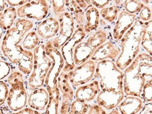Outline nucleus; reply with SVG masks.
Listing matches in <instances>:
<instances>
[{
  "label": "nucleus",
  "mask_w": 152,
  "mask_h": 114,
  "mask_svg": "<svg viewBox=\"0 0 152 114\" xmlns=\"http://www.w3.org/2000/svg\"><path fill=\"white\" fill-rule=\"evenodd\" d=\"M8 82L12 86L8 96V105L14 111L22 110L26 105L27 98L22 75L20 72H13L9 77Z\"/></svg>",
  "instance_id": "nucleus-1"
},
{
  "label": "nucleus",
  "mask_w": 152,
  "mask_h": 114,
  "mask_svg": "<svg viewBox=\"0 0 152 114\" xmlns=\"http://www.w3.org/2000/svg\"><path fill=\"white\" fill-rule=\"evenodd\" d=\"M48 102V93L44 89L36 90L31 94L29 100L30 107L38 110H44Z\"/></svg>",
  "instance_id": "nucleus-2"
},
{
  "label": "nucleus",
  "mask_w": 152,
  "mask_h": 114,
  "mask_svg": "<svg viewBox=\"0 0 152 114\" xmlns=\"http://www.w3.org/2000/svg\"><path fill=\"white\" fill-rule=\"evenodd\" d=\"M15 18V9L13 8L8 9L3 13L0 12V25L4 29L9 28L12 25Z\"/></svg>",
  "instance_id": "nucleus-3"
},
{
  "label": "nucleus",
  "mask_w": 152,
  "mask_h": 114,
  "mask_svg": "<svg viewBox=\"0 0 152 114\" xmlns=\"http://www.w3.org/2000/svg\"><path fill=\"white\" fill-rule=\"evenodd\" d=\"M88 109L87 104L77 100L72 104L69 114H88Z\"/></svg>",
  "instance_id": "nucleus-4"
},
{
  "label": "nucleus",
  "mask_w": 152,
  "mask_h": 114,
  "mask_svg": "<svg viewBox=\"0 0 152 114\" xmlns=\"http://www.w3.org/2000/svg\"><path fill=\"white\" fill-rule=\"evenodd\" d=\"M58 93L55 98L52 96L46 110V114H58Z\"/></svg>",
  "instance_id": "nucleus-5"
},
{
  "label": "nucleus",
  "mask_w": 152,
  "mask_h": 114,
  "mask_svg": "<svg viewBox=\"0 0 152 114\" xmlns=\"http://www.w3.org/2000/svg\"><path fill=\"white\" fill-rule=\"evenodd\" d=\"M8 95L7 85L3 81H0V106L4 104Z\"/></svg>",
  "instance_id": "nucleus-6"
},
{
  "label": "nucleus",
  "mask_w": 152,
  "mask_h": 114,
  "mask_svg": "<svg viewBox=\"0 0 152 114\" xmlns=\"http://www.w3.org/2000/svg\"><path fill=\"white\" fill-rule=\"evenodd\" d=\"M10 71L9 65L4 62L0 61V80L7 76Z\"/></svg>",
  "instance_id": "nucleus-7"
},
{
  "label": "nucleus",
  "mask_w": 152,
  "mask_h": 114,
  "mask_svg": "<svg viewBox=\"0 0 152 114\" xmlns=\"http://www.w3.org/2000/svg\"><path fill=\"white\" fill-rule=\"evenodd\" d=\"M117 113H118V112L117 111H114L109 114H107L106 111L103 110L101 107L96 105L91 107L88 114H117Z\"/></svg>",
  "instance_id": "nucleus-8"
},
{
  "label": "nucleus",
  "mask_w": 152,
  "mask_h": 114,
  "mask_svg": "<svg viewBox=\"0 0 152 114\" xmlns=\"http://www.w3.org/2000/svg\"><path fill=\"white\" fill-rule=\"evenodd\" d=\"M36 111L33 110L31 109H29V108H26V109H23L21 111H20L19 112H17L15 113H11V114H34L35 113Z\"/></svg>",
  "instance_id": "nucleus-9"
},
{
  "label": "nucleus",
  "mask_w": 152,
  "mask_h": 114,
  "mask_svg": "<svg viewBox=\"0 0 152 114\" xmlns=\"http://www.w3.org/2000/svg\"><path fill=\"white\" fill-rule=\"evenodd\" d=\"M34 114H40L39 113V112H37V111H36L35 113Z\"/></svg>",
  "instance_id": "nucleus-10"
},
{
  "label": "nucleus",
  "mask_w": 152,
  "mask_h": 114,
  "mask_svg": "<svg viewBox=\"0 0 152 114\" xmlns=\"http://www.w3.org/2000/svg\"><path fill=\"white\" fill-rule=\"evenodd\" d=\"M54 46H56V47H57V46H58V45L57 44H55Z\"/></svg>",
  "instance_id": "nucleus-11"
},
{
  "label": "nucleus",
  "mask_w": 152,
  "mask_h": 114,
  "mask_svg": "<svg viewBox=\"0 0 152 114\" xmlns=\"http://www.w3.org/2000/svg\"><path fill=\"white\" fill-rule=\"evenodd\" d=\"M88 20H89V18H88Z\"/></svg>",
  "instance_id": "nucleus-12"
},
{
  "label": "nucleus",
  "mask_w": 152,
  "mask_h": 114,
  "mask_svg": "<svg viewBox=\"0 0 152 114\" xmlns=\"http://www.w3.org/2000/svg\"><path fill=\"white\" fill-rule=\"evenodd\" d=\"M79 31H82V30H81V29H80Z\"/></svg>",
  "instance_id": "nucleus-13"
},
{
  "label": "nucleus",
  "mask_w": 152,
  "mask_h": 114,
  "mask_svg": "<svg viewBox=\"0 0 152 114\" xmlns=\"http://www.w3.org/2000/svg\"><path fill=\"white\" fill-rule=\"evenodd\" d=\"M0 114H1V112H0Z\"/></svg>",
  "instance_id": "nucleus-14"
}]
</instances>
